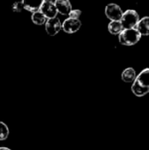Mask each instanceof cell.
I'll list each match as a JSON object with an SVG mask.
<instances>
[{
    "mask_svg": "<svg viewBox=\"0 0 149 150\" xmlns=\"http://www.w3.org/2000/svg\"><path fill=\"white\" fill-rule=\"evenodd\" d=\"M136 78V71L133 68L126 69L121 74V79L125 83H133Z\"/></svg>",
    "mask_w": 149,
    "mask_h": 150,
    "instance_id": "11",
    "label": "cell"
},
{
    "mask_svg": "<svg viewBox=\"0 0 149 150\" xmlns=\"http://www.w3.org/2000/svg\"><path fill=\"white\" fill-rule=\"evenodd\" d=\"M82 26V22L79 18H66L63 23L61 24V29L69 34L76 33Z\"/></svg>",
    "mask_w": 149,
    "mask_h": 150,
    "instance_id": "4",
    "label": "cell"
},
{
    "mask_svg": "<svg viewBox=\"0 0 149 150\" xmlns=\"http://www.w3.org/2000/svg\"><path fill=\"white\" fill-rule=\"evenodd\" d=\"M40 11L44 14L47 18H52L57 17L58 11L52 0H45L40 8Z\"/></svg>",
    "mask_w": 149,
    "mask_h": 150,
    "instance_id": "7",
    "label": "cell"
},
{
    "mask_svg": "<svg viewBox=\"0 0 149 150\" xmlns=\"http://www.w3.org/2000/svg\"><path fill=\"white\" fill-rule=\"evenodd\" d=\"M138 32L142 36H148L149 35V17H144L139 20L136 27Z\"/></svg>",
    "mask_w": 149,
    "mask_h": 150,
    "instance_id": "10",
    "label": "cell"
},
{
    "mask_svg": "<svg viewBox=\"0 0 149 150\" xmlns=\"http://www.w3.org/2000/svg\"><path fill=\"white\" fill-rule=\"evenodd\" d=\"M123 26L120 20H113L111 21L108 25V31L110 33L113 35H119L123 31Z\"/></svg>",
    "mask_w": 149,
    "mask_h": 150,
    "instance_id": "12",
    "label": "cell"
},
{
    "mask_svg": "<svg viewBox=\"0 0 149 150\" xmlns=\"http://www.w3.org/2000/svg\"><path fill=\"white\" fill-rule=\"evenodd\" d=\"M46 32L50 36H55L61 30V23L57 17L47 18L45 23Z\"/></svg>",
    "mask_w": 149,
    "mask_h": 150,
    "instance_id": "6",
    "label": "cell"
},
{
    "mask_svg": "<svg viewBox=\"0 0 149 150\" xmlns=\"http://www.w3.org/2000/svg\"><path fill=\"white\" fill-rule=\"evenodd\" d=\"M105 15L106 17L111 20H120L123 15V11L120 8L119 5H118L117 4H108L105 6Z\"/></svg>",
    "mask_w": 149,
    "mask_h": 150,
    "instance_id": "5",
    "label": "cell"
},
{
    "mask_svg": "<svg viewBox=\"0 0 149 150\" xmlns=\"http://www.w3.org/2000/svg\"><path fill=\"white\" fill-rule=\"evenodd\" d=\"M54 3L58 13L61 15H68L72 10V4L69 0H55Z\"/></svg>",
    "mask_w": 149,
    "mask_h": 150,
    "instance_id": "8",
    "label": "cell"
},
{
    "mask_svg": "<svg viewBox=\"0 0 149 150\" xmlns=\"http://www.w3.org/2000/svg\"><path fill=\"white\" fill-rule=\"evenodd\" d=\"M44 1L45 0H22L21 2L23 4L24 9L33 13L40 11V8Z\"/></svg>",
    "mask_w": 149,
    "mask_h": 150,
    "instance_id": "9",
    "label": "cell"
},
{
    "mask_svg": "<svg viewBox=\"0 0 149 150\" xmlns=\"http://www.w3.org/2000/svg\"><path fill=\"white\" fill-rule=\"evenodd\" d=\"M133 93L139 98L144 97L149 93V68L143 69L138 76H136L135 80L133 82L132 85Z\"/></svg>",
    "mask_w": 149,
    "mask_h": 150,
    "instance_id": "1",
    "label": "cell"
},
{
    "mask_svg": "<svg viewBox=\"0 0 149 150\" xmlns=\"http://www.w3.org/2000/svg\"><path fill=\"white\" fill-rule=\"evenodd\" d=\"M0 150H11L10 149H8V148H5V147H1L0 148Z\"/></svg>",
    "mask_w": 149,
    "mask_h": 150,
    "instance_id": "17",
    "label": "cell"
},
{
    "mask_svg": "<svg viewBox=\"0 0 149 150\" xmlns=\"http://www.w3.org/2000/svg\"><path fill=\"white\" fill-rule=\"evenodd\" d=\"M47 18L44 16V14L42 12H40V11H35L32 14V21L37 25H42L46 23L47 21Z\"/></svg>",
    "mask_w": 149,
    "mask_h": 150,
    "instance_id": "13",
    "label": "cell"
},
{
    "mask_svg": "<svg viewBox=\"0 0 149 150\" xmlns=\"http://www.w3.org/2000/svg\"><path fill=\"white\" fill-rule=\"evenodd\" d=\"M81 15H82V11L78 9L71 10L70 12L68 13L69 18H79Z\"/></svg>",
    "mask_w": 149,
    "mask_h": 150,
    "instance_id": "15",
    "label": "cell"
},
{
    "mask_svg": "<svg viewBox=\"0 0 149 150\" xmlns=\"http://www.w3.org/2000/svg\"><path fill=\"white\" fill-rule=\"evenodd\" d=\"M9 136V128L5 123L0 121V141H4Z\"/></svg>",
    "mask_w": 149,
    "mask_h": 150,
    "instance_id": "14",
    "label": "cell"
},
{
    "mask_svg": "<svg viewBox=\"0 0 149 150\" xmlns=\"http://www.w3.org/2000/svg\"><path fill=\"white\" fill-rule=\"evenodd\" d=\"M140 20V16L138 12L134 10H127L123 12L120 22L124 29L135 28Z\"/></svg>",
    "mask_w": 149,
    "mask_h": 150,
    "instance_id": "3",
    "label": "cell"
},
{
    "mask_svg": "<svg viewBox=\"0 0 149 150\" xmlns=\"http://www.w3.org/2000/svg\"><path fill=\"white\" fill-rule=\"evenodd\" d=\"M23 9H24V6H23V4L21 1L16 2L12 4V11L15 12H20Z\"/></svg>",
    "mask_w": 149,
    "mask_h": 150,
    "instance_id": "16",
    "label": "cell"
},
{
    "mask_svg": "<svg viewBox=\"0 0 149 150\" xmlns=\"http://www.w3.org/2000/svg\"><path fill=\"white\" fill-rule=\"evenodd\" d=\"M141 38V35L136 28L123 29L119 34V40L124 46H133L140 41Z\"/></svg>",
    "mask_w": 149,
    "mask_h": 150,
    "instance_id": "2",
    "label": "cell"
}]
</instances>
